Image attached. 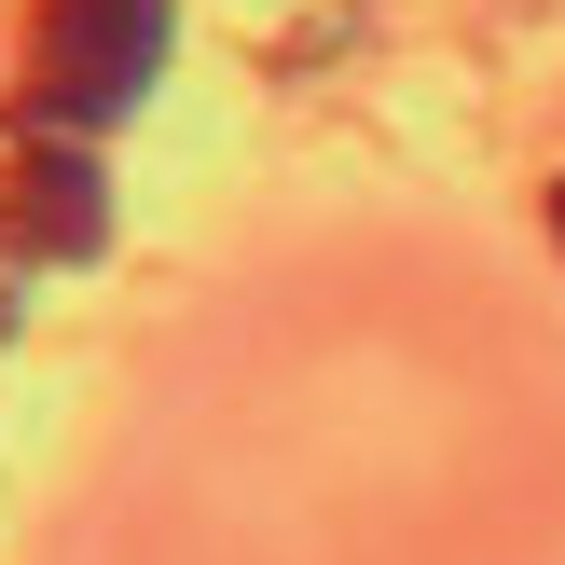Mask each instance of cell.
I'll return each mask as SVG.
<instances>
[{
	"instance_id": "obj_1",
	"label": "cell",
	"mask_w": 565,
	"mask_h": 565,
	"mask_svg": "<svg viewBox=\"0 0 565 565\" xmlns=\"http://www.w3.org/2000/svg\"><path fill=\"white\" fill-rule=\"evenodd\" d=\"M152 70H166V0H28L14 125L28 138H97L152 97Z\"/></svg>"
},
{
	"instance_id": "obj_2",
	"label": "cell",
	"mask_w": 565,
	"mask_h": 565,
	"mask_svg": "<svg viewBox=\"0 0 565 565\" xmlns=\"http://www.w3.org/2000/svg\"><path fill=\"white\" fill-rule=\"evenodd\" d=\"M97 235H110L97 166H83L70 138H28V152L0 166V248H14V263H83Z\"/></svg>"
},
{
	"instance_id": "obj_3",
	"label": "cell",
	"mask_w": 565,
	"mask_h": 565,
	"mask_svg": "<svg viewBox=\"0 0 565 565\" xmlns=\"http://www.w3.org/2000/svg\"><path fill=\"white\" fill-rule=\"evenodd\" d=\"M235 28L276 55V70H303V55H331L359 28V0H235Z\"/></svg>"
},
{
	"instance_id": "obj_4",
	"label": "cell",
	"mask_w": 565,
	"mask_h": 565,
	"mask_svg": "<svg viewBox=\"0 0 565 565\" xmlns=\"http://www.w3.org/2000/svg\"><path fill=\"white\" fill-rule=\"evenodd\" d=\"M552 235H565V180H552Z\"/></svg>"
}]
</instances>
